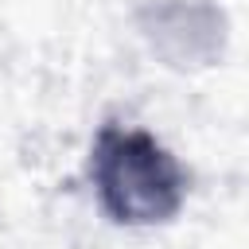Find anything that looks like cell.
<instances>
[{
    "label": "cell",
    "mask_w": 249,
    "mask_h": 249,
    "mask_svg": "<svg viewBox=\"0 0 249 249\" xmlns=\"http://www.w3.org/2000/svg\"><path fill=\"white\" fill-rule=\"evenodd\" d=\"M89 183L117 226H163L187 202L183 163L148 128L101 124L89 144Z\"/></svg>",
    "instance_id": "6da1fadb"
}]
</instances>
